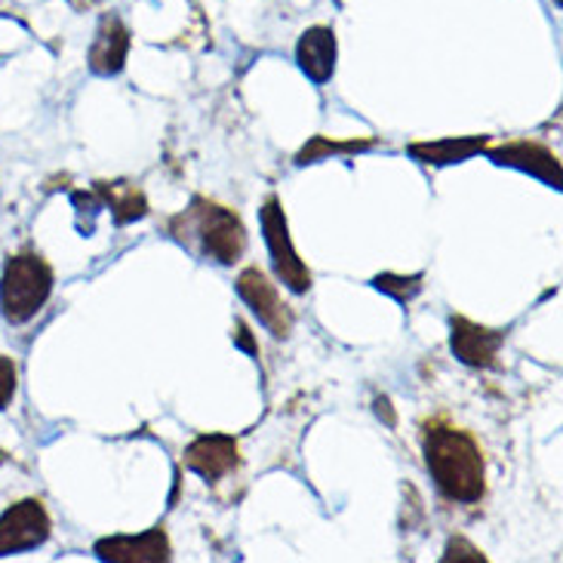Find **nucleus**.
I'll use <instances>...</instances> for the list:
<instances>
[{
	"label": "nucleus",
	"instance_id": "f257e3e1",
	"mask_svg": "<svg viewBox=\"0 0 563 563\" xmlns=\"http://www.w3.org/2000/svg\"><path fill=\"white\" fill-rule=\"evenodd\" d=\"M422 446H426L428 474L450 503L474 505L484 499L487 462L472 431L450 426L443 419H431L426 422Z\"/></svg>",
	"mask_w": 563,
	"mask_h": 563
},
{
	"label": "nucleus",
	"instance_id": "f03ea898",
	"mask_svg": "<svg viewBox=\"0 0 563 563\" xmlns=\"http://www.w3.org/2000/svg\"><path fill=\"white\" fill-rule=\"evenodd\" d=\"M169 234L176 244L216 265H234L246 253V229L241 216L207 198H195L183 213L173 216Z\"/></svg>",
	"mask_w": 563,
	"mask_h": 563
},
{
	"label": "nucleus",
	"instance_id": "7ed1b4c3",
	"mask_svg": "<svg viewBox=\"0 0 563 563\" xmlns=\"http://www.w3.org/2000/svg\"><path fill=\"white\" fill-rule=\"evenodd\" d=\"M53 268L41 253H15L7 260L0 277V314L15 327L29 323L53 296Z\"/></svg>",
	"mask_w": 563,
	"mask_h": 563
},
{
	"label": "nucleus",
	"instance_id": "20e7f679",
	"mask_svg": "<svg viewBox=\"0 0 563 563\" xmlns=\"http://www.w3.org/2000/svg\"><path fill=\"white\" fill-rule=\"evenodd\" d=\"M260 222L262 234H265V246H268L272 262H275L277 280H280L289 292H296V296L308 292V289H311V272H308V265L299 260V253H296V246H292L287 213H284V207H280V200H277L275 195L262 203Z\"/></svg>",
	"mask_w": 563,
	"mask_h": 563
},
{
	"label": "nucleus",
	"instance_id": "39448f33",
	"mask_svg": "<svg viewBox=\"0 0 563 563\" xmlns=\"http://www.w3.org/2000/svg\"><path fill=\"white\" fill-rule=\"evenodd\" d=\"M53 533V520L41 499H22L0 515V558L34 551Z\"/></svg>",
	"mask_w": 563,
	"mask_h": 563
},
{
	"label": "nucleus",
	"instance_id": "423d86ee",
	"mask_svg": "<svg viewBox=\"0 0 563 563\" xmlns=\"http://www.w3.org/2000/svg\"><path fill=\"white\" fill-rule=\"evenodd\" d=\"M238 296L244 299L246 308L260 318L262 327L275 335V339H287L292 333L296 318H292L289 305L280 299L277 287L268 280V275L262 268L250 265V268L241 272V277H238Z\"/></svg>",
	"mask_w": 563,
	"mask_h": 563
},
{
	"label": "nucleus",
	"instance_id": "0eeeda50",
	"mask_svg": "<svg viewBox=\"0 0 563 563\" xmlns=\"http://www.w3.org/2000/svg\"><path fill=\"white\" fill-rule=\"evenodd\" d=\"M505 345V330H489L474 320L453 314L450 318V349L472 369H496L499 351Z\"/></svg>",
	"mask_w": 563,
	"mask_h": 563
},
{
	"label": "nucleus",
	"instance_id": "6e6552de",
	"mask_svg": "<svg viewBox=\"0 0 563 563\" xmlns=\"http://www.w3.org/2000/svg\"><path fill=\"white\" fill-rule=\"evenodd\" d=\"M96 558L108 563H167L173 558V545L164 527H152L139 536H108L99 539Z\"/></svg>",
	"mask_w": 563,
	"mask_h": 563
},
{
	"label": "nucleus",
	"instance_id": "1a4fd4ad",
	"mask_svg": "<svg viewBox=\"0 0 563 563\" xmlns=\"http://www.w3.org/2000/svg\"><path fill=\"white\" fill-rule=\"evenodd\" d=\"M183 462L185 468L200 474L207 484H216L241 465L238 438L234 434H200L185 446Z\"/></svg>",
	"mask_w": 563,
	"mask_h": 563
},
{
	"label": "nucleus",
	"instance_id": "9d476101",
	"mask_svg": "<svg viewBox=\"0 0 563 563\" xmlns=\"http://www.w3.org/2000/svg\"><path fill=\"white\" fill-rule=\"evenodd\" d=\"M487 157L496 164V167H511L520 169V173H530L536 179H542L551 188H561L563 185V169L558 154L549 152L545 145L539 142H527V139H518V142H505L499 148L487 152Z\"/></svg>",
	"mask_w": 563,
	"mask_h": 563
},
{
	"label": "nucleus",
	"instance_id": "9b49d317",
	"mask_svg": "<svg viewBox=\"0 0 563 563\" xmlns=\"http://www.w3.org/2000/svg\"><path fill=\"white\" fill-rule=\"evenodd\" d=\"M130 56V31L114 13L102 15L90 46V71L99 77L121 75Z\"/></svg>",
	"mask_w": 563,
	"mask_h": 563
},
{
	"label": "nucleus",
	"instance_id": "f8f14e48",
	"mask_svg": "<svg viewBox=\"0 0 563 563\" xmlns=\"http://www.w3.org/2000/svg\"><path fill=\"white\" fill-rule=\"evenodd\" d=\"M296 62L314 84H327L335 71V34L327 25H314L299 37Z\"/></svg>",
	"mask_w": 563,
	"mask_h": 563
},
{
	"label": "nucleus",
	"instance_id": "ddd939ff",
	"mask_svg": "<svg viewBox=\"0 0 563 563\" xmlns=\"http://www.w3.org/2000/svg\"><path fill=\"white\" fill-rule=\"evenodd\" d=\"M487 142L489 136H450L438 139V142H412L407 145V152L428 167H450V164H462V161L484 152Z\"/></svg>",
	"mask_w": 563,
	"mask_h": 563
},
{
	"label": "nucleus",
	"instance_id": "4468645a",
	"mask_svg": "<svg viewBox=\"0 0 563 563\" xmlns=\"http://www.w3.org/2000/svg\"><path fill=\"white\" fill-rule=\"evenodd\" d=\"M99 191V198L106 203V210H111L118 225H130L136 219L148 216V200L139 191L136 185L130 183H96L92 185Z\"/></svg>",
	"mask_w": 563,
	"mask_h": 563
},
{
	"label": "nucleus",
	"instance_id": "2eb2a0df",
	"mask_svg": "<svg viewBox=\"0 0 563 563\" xmlns=\"http://www.w3.org/2000/svg\"><path fill=\"white\" fill-rule=\"evenodd\" d=\"M373 145H376V139L330 142L327 136H314L308 145H305L302 152L296 154V164H299V167H308V164H318V161L330 157V154H357V152H366V148H373Z\"/></svg>",
	"mask_w": 563,
	"mask_h": 563
},
{
	"label": "nucleus",
	"instance_id": "dca6fc26",
	"mask_svg": "<svg viewBox=\"0 0 563 563\" xmlns=\"http://www.w3.org/2000/svg\"><path fill=\"white\" fill-rule=\"evenodd\" d=\"M373 287L385 296H391L397 305H410L426 287V275H391V272H385V275L373 277Z\"/></svg>",
	"mask_w": 563,
	"mask_h": 563
},
{
	"label": "nucleus",
	"instance_id": "f3484780",
	"mask_svg": "<svg viewBox=\"0 0 563 563\" xmlns=\"http://www.w3.org/2000/svg\"><path fill=\"white\" fill-rule=\"evenodd\" d=\"M71 203H75L77 210V229L87 238V234L96 231V216L106 210V203H102L96 188H92V191H75V195H71Z\"/></svg>",
	"mask_w": 563,
	"mask_h": 563
},
{
	"label": "nucleus",
	"instance_id": "a211bd4d",
	"mask_svg": "<svg viewBox=\"0 0 563 563\" xmlns=\"http://www.w3.org/2000/svg\"><path fill=\"white\" fill-rule=\"evenodd\" d=\"M443 563H487V554L477 549V545H472L465 536H453L450 542H446V549H443L441 554Z\"/></svg>",
	"mask_w": 563,
	"mask_h": 563
},
{
	"label": "nucleus",
	"instance_id": "6ab92c4d",
	"mask_svg": "<svg viewBox=\"0 0 563 563\" xmlns=\"http://www.w3.org/2000/svg\"><path fill=\"white\" fill-rule=\"evenodd\" d=\"M15 388H19V369H15V361L0 354V410L10 407V400L15 397Z\"/></svg>",
	"mask_w": 563,
	"mask_h": 563
},
{
	"label": "nucleus",
	"instance_id": "aec40b11",
	"mask_svg": "<svg viewBox=\"0 0 563 563\" xmlns=\"http://www.w3.org/2000/svg\"><path fill=\"white\" fill-rule=\"evenodd\" d=\"M234 327H238V333H234V345H238V349H244L250 357H260V345H256V339H253V333H250V327H246L244 320H238Z\"/></svg>",
	"mask_w": 563,
	"mask_h": 563
},
{
	"label": "nucleus",
	"instance_id": "412c9836",
	"mask_svg": "<svg viewBox=\"0 0 563 563\" xmlns=\"http://www.w3.org/2000/svg\"><path fill=\"white\" fill-rule=\"evenodd\" d=\"M376 412H379V419H385V426L395 428L397 426V416L391 410V400L388 397H376Z\"/></svg>",
	"mask_w": 563,
	"mask_h": 563
},
{
	"label": "nucleus",
	"instance_id": "4be33fe9",
	"mask_svg": "<svg viewBox=\"0 0 563 563\" xmlns=\"http://www.w3.org/2000/svg\"><path fill=\"white\" fill-rule=\"evenodd\" d=\"M7 459H10V456H7V453H3V450H0V465H3V462H7Z\"/></svg>",
	"mask_w": 563,
	"mask_h": 563
},
{
	"label": "nucleus",
	"instance_id": "5701e85b",
	"mask_svg": "<svg viewBox=\"0 0 563 563\" xmlns=\"http://www.w3.org/2000/svg\"><path fill=\"white\" fill-rule=\"evenodd\" d=\"M554 3H558V7H561V3H563V0H554Z\"/></svg>",
	"mask_w": 563,
	"mask_h": 563
}]
</instances>
